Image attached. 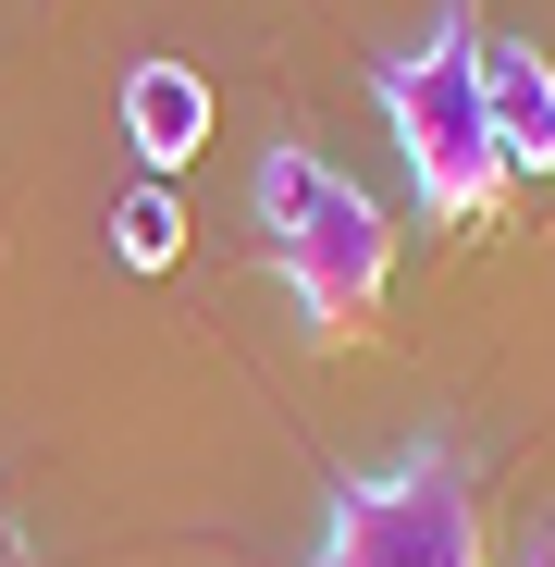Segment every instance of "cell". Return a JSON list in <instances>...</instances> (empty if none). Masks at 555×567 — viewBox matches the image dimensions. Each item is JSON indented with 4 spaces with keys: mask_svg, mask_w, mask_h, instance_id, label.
Returning <instances> with one entry per match:
<instances>
[{
    "mask_svg": "<svg viewBox=\"0 0 555 567\" xmlns=\"http://www.w3.org/2000/svg\"><path fill=\"white\" fill-rule=\"evenodd\" d=\"M259 235H271V271L309 321V346H358L383 321V284H395V223L358 173H333L321 148H259Z\"/></svg>",
    "mask_w": 555,
    "mask_h": 567,
    "instance_id": "1",
    "label": "cell"
},
{
    "mask_svg": "<svg viewBox=\"0 0 555 567\" xmlns=\"http://www.w3.org/2000/svg\"><path fill=\"white\" fill-rule=\"evenodd\" d=\"M383 136L408 148V185L432 223H494L506 210V148H494V112H482V13L444 0L420 25V50L383 62Z\"/></svg>",
    "mask_w": 555,
    "mask_h": 567,
    "instance_id": "2",
    "label": "cell"
},
{
    "mask_svg": "<svg viewBox=\"0 0 555 567\" xmlns=\"http://www.w3.org/2000/svg\"><path fill=\"white\" fill-rule=\"evenodd\" d=\"M309 567H482V482L456 444H408L333 494Z\"/></svg>",
    "mask_w": 555,
    "mask_h": 567,
    "instance_id": "3",
    "label": "cell"
},
{
    "mask_svg": "<svg viewBox=\"0 0 555 567\" xmlns=\"http://www.w3.org/2000/svg\"><path fill=\"white\" fill-rule=\"evenodd\" d=\"M482 112H494L506 173H555V62L531 38H482Z\"/></svg>",
    "mask_w": 555,
    "mask_h": 567,
    "instance_id": "4",
    "label": "cell"
},
{
    "mask_svg": "<svg viewBox=\"0 0 555 567\" xmlns=\"http://www.w3.org/2000/svg\"><path fill=\"white\" fill-rule=\"evenodd\" d=\"M124 136H136V161L173 185L185 161L210 148V74H198V62H136V74H124Z\"/></svg>",
    "mask_w": 555,
    "mask_h": 567,
    "instance_id": "5",
    "label": "cell"
},
{
    "mask_svg": "<svg viewBox=\"0 0 555 567\" xmlns=\"http://www.w3.org/2000/svg\"><path fill=\"white\" fill-rule=\"evenodd\" d=\"M112 259L124 271H173L185 259V198L148 173V185H124V210H112Z\"/></svg>",
    "mask_w": 555,
    "mask_h": 567,
    "instance_id": "6",
    "label": "cell"
},
{
    "mask_svg": "<svg viewBox=\"0 0 555 567\" xmlns=\"http://www.w3.org/2000/svg\"><path fill=\"white\" fill-rule=\"evenodd\" d=\"M0 567H25V530H13V518H0Z\"/></svg>",
    "mask_w": 555,
    "mask_h": 567,
    "instance_id": "7",
    "label": "cell"
},
{
    "mask_svg": "<svg viewBox=\"0 0 555 567\" xmlns=\"http://www.w3.org/2000/svg\"><path fill=\"white\" fill-rule=\"evenodd\" d=\"M531 567H555V543H531Z\"/></svg>",
    "mask_w": 555,
    "mask_h": 567,
    "instance_id": "8",
    "label": "cell"
}]
</instances>
